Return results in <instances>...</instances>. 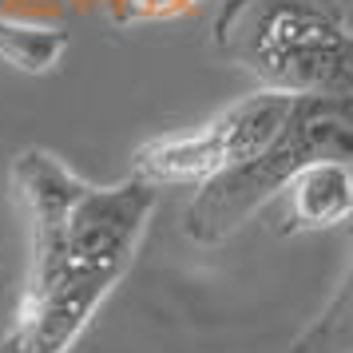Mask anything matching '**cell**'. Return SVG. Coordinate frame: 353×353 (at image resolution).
Wrapping results in <instances>:
<instances>
[{"instance_id": "obj_1", "label": "cell", "mask_w": 353, "mask_h": 353, "mask_svg": "<svg viewBox=\"0 0 353 353\" xmlns=\"http://www.w3.org/2000/svg\"><path fill=\"white\" fill-rule=\"evenodd\" d=\"M32 234L28 278L0 353H72L139 254L159 191L143 179L92 183L48 147L8 167Z\"/></svg>"}, {"instance_id": "obj_2", "label": "cell", "mask_w": 353, "mask_h": 353, "mask_svg": "<svg viewBox=\"0 0 353 353\" xmlns=\"http://www.w3.org/2000/svg\"><path fill=\"white\" fill-rule=\"evenodd\" d=\"M210 52L282 96H353L345 0H223Z\"/></svg>"}, {"instance_id": "obj_3", "label": "cell", "mask_w": 353, "mask_h": 353, "mask_svg": "<svg viewBox=\"0 0 353 353\" xmlns=\"http://www.w3.org/2000/svg\"><path fill=\"white\" fill-rule=\"evenodd\" d=\"M353 115L341 96H294L282 128L254 155L219 171L183 210V234L199 246H219L270 207L290 179L314 159H350Z\"/></svg>"}, {"instance_id": "obj_4", "label": "cell", "mask_w": 353, "mask_h": 353, "mask_svg": "<svg viewBox=\"0 0 353 353\" xmlns=\"http://www.w3.org/2000/svg\"><path fill=\"white\" fill-rule=\"evenodd\" d=\"M290 99L282 92H254V96L214 112L207 123L191 131H171L147 139L131 155V175L159 187H203L219 171L254 155L258 147L282 128L290 112Z\"/></svg>"}, {"instance_id": "obj_5", "label": "cell", "mask_w": 353, "mask_h": 353, "mask_svg": "<svg viewBox=\"0 0 353 353\" xmlns=\"http://www.w3.org/2000/svg\"><path fill=\"white\" fill-rule=\"evenodd\" d=\"M278 203V234L330 230L353 214V171L350 159H314L290 179Z\"/></svg>"}, {"instance_id": "obj_6", "label": "cell", "mask_w": 353, "mask_h": 353, "mask_svg": "<svg viewBox=\"0 0 353 353\" xmlns=\"http://www.w3.org/2000/svg\"><path fill=\"white\" fill-rule=\"evenodd\" d=\"M68 52V36L56 24L0 17V64L24 76H52Z\"/></svg>"}, {"instance_id": "obj_7", "label": "cell", "mask_w": 353, "mask_h": 353, "mask_svg": "<svg viewBox=\"0 0 353 353\" xmlns=\"http://www.w3.org/2000/svg\"><path fill=\"white\" fill-rule=\"evenodd\" d=\"M353 278L337 282L330 305L305 325L290 353H353Z\"/></svg>"}, {"instance_id": "obj_8", "label": "cell", "mask_w": 353, "mask_h": 353, "mask_svg": "<svg viewBox=\"0 0 353 353\" xmlns=\"http://www.w3.org/2000/svg\"><path fill=\"white\" fill-rule=\"evenodd\" d=\"M203 0H115L112 20L119 28H131V24H167V20H179L194 12Z\"/></svg>"}]
</instances>
